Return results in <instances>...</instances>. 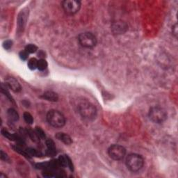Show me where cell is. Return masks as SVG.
<instances>
[{"label": "cell", "mask_w": 178, "mask_h": 178, "mask_svg": "<svg viewBox=\"0 0 178 178\" xmlns=\"http://www.w3.org/2000/svg\"><path fill=\"white\" fill-rule=\"evenodd\" d=\"M62 7L65 14L74 15L80 10L81 2L77 0H65L62 2Z\"/></svg>", "instance_id": "52a82bcc"}, {"label": "cell", "mask_w": 178, "mask_h": 178, "mask_svg": "<svg viewBox=\"0 0 178 178\" xmlns=\"http://www.w3.org/2000/svg\"><path fill=\"white\" fill-rule=\"evenodd\" d=\"M37 65H38V60L36 59L32 58L30 59L28 61V67L30 70H34L37 68Z\"/></svg>", "instance_id": "ac0fdd59"}, {"label": "cell", "mask_w": 178, "mask_h": 178, "mask_svg": "<svg viewBox=\"0 0 178 178\" xmlns=\"http://www.w3.org/2000/svg\"><path fill=\"white\" fill-rule=\"evenodd\" d=\"M108 155L110 158L116 161H119L125 157L126 155V150L120 145L114 144L109 147L108 149Z\"/></svg>", "instance_id": "8992f818"}, {"label": "cell", "mask_w": 178, "mask_h": 178, "mask_svg": "<svg viewBox=\"0 0 178 178\" xmlns=\"http://www.w3.org/2000/svg\"><path fill=\"white\" fill-rule=\"evenodd\" d=\"M47 120L51 126L61 128L65 124V116L57 110H50L47 114Z\"/></svg>", "instance_id": "3957f363"}, {"label": "cell", "mask_w": 178, "mask_h": 178, "mask_svg": "<svg viewBox=\"0 0 178 178\" xmlns=\"http://www.w3.org/2000/svg\"><path fill=\"white\" fill-rule=\"evenodd\" d=\"M173 35H175V37H177V24H175V25L173 27Z\"/></svg>", "instance_id": "4316f807"}, {"label": "cell", "mask_w": 178, "mask_h": 178, "mask_svg": "<svg viewBox=\"0 0 178 178\" xmlns=\"http://www.w3.org/2000/svg\"><path fill=\"white\" fill-rule=\"evenodd\" d=\"M79 43L85 48H93L97 45V38L92 33H82L78 36Z\"/></svg>", "instance_id": "5b68a950"}, {"label": "cell", "mask_w": 178, "mask_h": 178, "mask_svg": "<svg viewBox=\"0 0 178 178\" xmlns=\"http://www.w3.org/2000/svg\"><path fill=\"white\" fill-rule=\"evenodd\" d=\"M13 148L14 149L15 151L17 152L20 153V154H21V155H23V156H25V157L31 158L30 155L27 152V150H24L21 148H20V147H18V146H14V147H13Z\"/></svg>", "instance_id": "ffe728a7"}, {"label": "cell", "mask_w": 178, "mask_h": 178, "mask_svg": "<svg viewBox=\"0 0 178 178\" xmlns=\"http://www.w3.org/2000/svg\"><path fill=\"white\" fill-rule=\"evenodd\" d=\"M35 130H36V133L38 134V135L39 136V137H40L41 139H45L46 136H45V131H44L43 129H42L41 127H36V129H35Z\"/></svg>", "instance_id": "603a6c76"}, {"label": "cell", "mask_w": 178, "mask_h": 178, "mask_svg": "<svg viewBox=\"0 0 178 178\" xmlns=\"http://www.w3.org/2000/svg\"><path fill=\"white\" fill-rule=\"evenodd\" d=\"M2 134L3 135L4 137L7 138L8 139H9L11 140H17V139H20V138H18L17 136L15 135V134H12L8 132V131L6 130V129H2Z\"/></svg>", "instance_id": "2e32d148"}, {"label": "cell", "mask_w": 178, "mask_h": 178, "mask_svg": "<svg viewBox=\"0 0 178 178\" xmlns=\"http://www.w3.org/2000/svg\"><path fill=\"white\" fill-rule=\"evenodd\" d=\"M128 27L125 22L118 21L113 23L111 26V30L114 34H123L127 32Z\"/></svg>", "instance_id": "ba28073f"}, {"label": "cell", "mask_w": 178, "mask_h": 178, "mask_svg": "<svg viewBox=\"0 0 178 178\" xmlns=\"http://www.w3.org/2000/svg\"><path fill=\"white\" fill-rule=\"evenodd\" d=\"M46 146H47V155L50 157H54L56 154V148L54 142L52 139L46 140Z\"/></svg>", "instance_id": "8fae6325"}, {"label": "cell", "mask_w": 178, "mask_h": 178, "mask_svg": "<svg viewBox=\"0 0 178 178\" xmlns=\"http://www.w3.org/2000/svg\"><path fill=\"white\" fill-rule=\"evenodd\" d=\"M23 117L25 122H27L28 124H32L33 122H34V118H33L32 116L29 113H28V112H25V113H24Z\"/></svg>", "instance_id": "44dd1931"}, {"label": "cell", "mask_w": 178, "mask_h": 178, "mask_svg": "<svg viewBox=\"0 0 178 178\" xmlns=\"http://www.w3.org/2000/svg\"><path fill=\"white\" fill-rule=\"evenodd\" d=\"M28 56H29V53L27 52H26L25 50V51H22L20 52V59L22 60H27L28 59Z\"/></svg>", "instance_id": "d4e9b609"}, {"label": "cell", "mask_w": 178, "mask_h": 178, "mask_svg": "<svg viewBox=\"0 0 178 178\" xmlns=\"http://www.w3.org/2000/svg\"><path fill=\"white\" fill-rule=\"evenodd\" d=\"M38 56H40V57H41V59H43V56H45V53H44L43 52H42V51H41L40 52H39L38 53Z\"/></svg>", "instance_id": "83f0119b"}, {"label": "cell", "mask_w": 178, "mask_h": 178, "mask_svg": "<svg viewBox=\"0 0 178 178\" xmlns=\"http://www.w3.org/2000/svg\"><path fill=\"white\" fill-rule=\"evenodd\" d=\"M56 137L57 139L62 141L63 143H65V145H70L72 143L71 137H70L68 134H67L63 132L57 133Z\"/></svg>", "instance_id": "4fadbf2b"}, {"label": "cell", "mask_w": 178, "mask_h": 178, "mask_svg": "<svg viewBox=\"0 0 178 178\" xmlns=\"http://www.w3.org/2000/svg\"><path fill=\"white\" fill-rule=\"evenodd\" d=\"M47 62L44 59H41L40 60L38 61V65H37V68L41 71H43L47 68Z\"/></svg>", "instance_id": "e0dca14e"}, {"label": "cell", "mask_w": 178, "mask_h": 178, "mask_svg": "<svg viewBox=\"0 0 178 178\" xmlns=\"http://www.w3.org/2000/svg\"><path fill=\"white\" fill-rule=\"evenodd\" d=\"M6 84L13 91L18 93L21 91V86L20 84L18 81L15 80L14 77H8L6 79Z\"/></svg>", "instance_id": "9c48e42d"}, {"label": "cell", "mask_w": 178, "mask_h": 178, "mask_svg": "<svg viewBox=\"0 0 178 178\" xmlns=\"http://www.w3.org/2000/svg\"><path fill=\"white\" fill-rule=\"evenodd\" d=\"M27 134L29 136L31 139H32L33 141L35 143H39L40 142L41 138L39 137L38 134L36 133V130H33L32 129H27Z\"/></svg>", "instance_id": "5bb4252c"}, {"label": "cell", "mask_w": 178, "mask_h": 178, "mask_svg": "<svg viewBox=\"0 0 178 178\" xmlns=\"http://www.w3.org/2000/svg\"><path fill=\"white\" fill-rule=\"evenodd\" d=\"M148 116L150 119L155 123H162L166 121L168 117L166 110L158 106L151 107Z\"/></svg>", "instance_id": "277c9868"}, {"label": "cell", "mask_w": 178, "mask_h": 178, "mask_svg": "<svg viewBox=\"0 0 178 178\" xmlns=\"http://www.w3.org/2000/svg\"><path fill=\"white\" fill-rule=\"evenodd\" d=\"M27 12L25 11V10L22 11L18 16V20H17V26H18V32H23V29L25 27L26 23L27 20Z\"/></svg>", "instance_id": "30bf717a"}, {"label": "cell", "mask_w": 178, "mask_h": 178, "mask_svg": "<svg viewBox=\"0 0 178 178\" xmlns=\"http://www.w3.org/2000/svg\"><path fill=\"white\" fill-rule=\"evenodd\" d=\"M7 115L9 119L12 121H17L19 119V115L17 111L14 109H9L7 111Z\"/></svg>", "instance_id": "9a60e30c"}, {"label": "cell", "mask_w": 178, "mask_h": 178, "mask_svg": "<svg viewBox=\"0 0 178 178\" xmlns=\"http://www.w3.org/2000/svg\"><path fill=\"white\" fill-rule=\"evenodd\" d=\"M77 110L83 119L93 120L97 116V109L94 105L87 100H82L77 105Z\"/></svg>", "instance_id": "6da1fadb"}, {"label": "cell", "mask_w": 178, "mask_h": 178, "mask_svg": "<svg viewBox=\"0 0 178 178\" xmlns=\"http://www.w3.org/2000/svg\"><path fill=\"white\" fill-rule=\"evenodd\" d=\"M27 152L29 154L30 156H35V157H40L41 155V154L40 153V152H38V150H35L34 148H27Z\"/></svg>", "instance_id": "7402d4cb"}, {"label": "cell", "mask_w": 178, "mask_h": 178, "mask_svg": "<svg viewBox=\"0 0 178 178\" xmlns=\"http://www.w3.org/2000/svg\"><path fill=\"white\" fill-rule=\"evenodd\" d=\"M126 165L127 168L131 172H138L141 170L144 165V159L141 155L131 153L127 157Z\"/></svg>", "instance_id": "7a4b0ae2"}, {"label": "cell", "mask_w": 178, "mask_h": 178, "mask_svg": "<svg viewBox=\"0 0 178 178\" xmlns=\"http://www.w3.org/2000/svg\"><path fill=\"white\" fill-rule=\"evenodd\" d=\"M37 50H38V47L34 44H29L25 47V51L27 52L29 54L35 53L37 52Z\"/></svg>", "instance_id": "d6986e66"}, {"label": "cell", "mask_w": 178, "mask_h": 178, "mask_svg": "<svg viewBox=\"0 0 178 178\" xmlns=\"http://www.w3.org/2000/svg\"><path fill=\"white\" fill-rule=\"evenodd\" d=\"M13 45V42L11 41H6L4 42L3 46L6 50H9Z\"/></svg>", "instance_id": "cb8c5ba5"}, {"label": "cell", "mask_w": 178, "mask_h": 178, "mask_svg": "<svg viewBox=\"0 0 178 178\" xmlns=\"http://www.w3.org/2000/svg\"><path fill=\"white\" fill-rule=\"evenodd\" d=\"M42 98L45 100H47V101L50 102H56L59 100V95L58 94L55 93L54 91H46L43 94Z\"/></svg>", "instance_id": "7c38bea8"}, {"label": "cell", "mask_w": 178, "mask_h": 178, "mask_svg": "<svg viewBox=\"0 0 178 178\" xmlns=\"http://www.w3.org/2000/svg\"><path fill=\"white\" fill-rule=\"evenodd\" d=\"M6 175H4L3 173H0V178H6Z\"/></svg>", "instance_id": "f1b7e54d"}, {"label": "cell", "mask_w": 178, "mask_h": 178, "mask_svg": "<svg viewBox=\"0 0 178 178\" xmlns=\"http://www.w3.org/2000/svg\"><path fill=\"white\" fill-rule=\"evenodd\" d=\"M1 159L3 160V161H9V157H8V156L6 155L5 152H4L3 151H1Z\"/></svg>", "instance_id": "484cf974"}]
</instances>
